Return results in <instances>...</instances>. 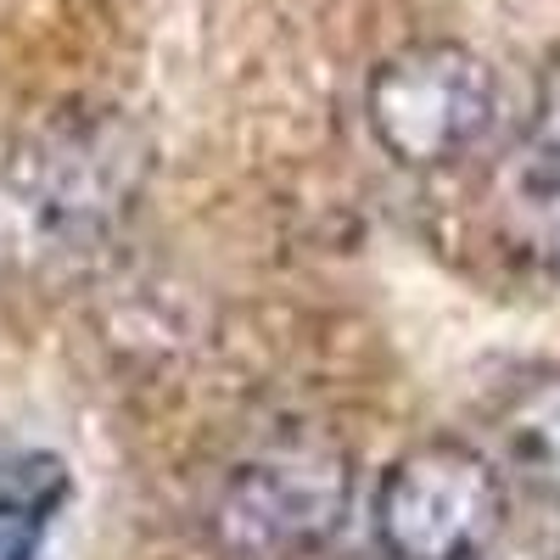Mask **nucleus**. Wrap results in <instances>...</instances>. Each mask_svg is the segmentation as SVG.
<instances>
[{"label":"nucleus","instance_id":"obj_1","mask_svg":"<svg viewBox=\"0 0 560 560\" xmlns=\"http://www.w3.org/2000/svg\"><path fill=\"white\" fill-rule=\"evenodd\" d=\"M348 504L353 459L337 443H275L224 477L213 538L230 560H298L342 533Z\"/></svg>","mask_w":560,"mask_h":560},{"label":"nucleus","instance_id":"obj_2","mask_svg":"<svg viewBox=\"0 0 560 560\" xmlns=\"http://www.w3.org/2000/svg\"><path fill=\"white\" fill-rule=\"evenodd\" d=\"M499 113L493 68L454 39L393 51L364 90V118L382 152L404 168H448L488 135Z\"/></svg>","mask_w":560,"mask_h":560},{"label":"nucleus","instance_id":"obj_3","mask_svg":"<svg viewBox=\"0 0 560 560\" xmlns=\"http://www.w3.org/2000/svg\"><path fill=\"white\" fill-rule=\"evenodd\" d=\"M12 152L39 236L68 247L107 236L147 174V140L118 113H68Z\"/></svg>","mask_w":560,"mask_h":560},{"label":"nucleus","instance_id":"obj_4","mask_svg":"<svg viewBox=\"0 0 560 560\" xmlns=\"http://www.w3.org/2000/svg\"><path fill=\"white\" fill-rule=\"evenodd\" d=\"M504 522L493 459L465 443H420L376 493V533L393 560H471Z\"/></svg>","mask_w":560,"mask_h":560},{"label":"nucleus","instance_id":"obj_5","mask_svg":"<svg viewBox=\"0 0 560 560\" xmlns=\"http://www.w3.org/2000/svg\"><path fill=\"white\" fill-rule=\"evenodd\" d=\"M68 499V471L51 454H28L0 465V560H39V544L51 533Z\"/></svg>","mask_w":560,"mask_h":560},{"label":"nucleus","instance_id":"obj_6","mask_svg":"<svg viewBox=\"0 0 560 560\" xmlns=\"http://www.w3.org/2000/svg\"><path fill=\"white\" fill-rule=\"evenodd\" d=\"M510 465L549 499H560V376L527 382L499 415Z\"/></svg>","mask_w":560,"mask_h":560},{"label":"nucleus","instance_id":"obj_7","mask_svg":"<svg viewBox=\"0 0 560 560\" xmlns=\"http://www.w3.org/2000/svg\"><path fill=\"white\" fill-rule=\"evenodd\" d=\"M522 179L533 197L560 202V51L538 79V102H533L527 147H522Z\"/></svg>","mask_w":560,"mask_h":560},{"label":"nucleus","instance_id":"obj_8","mask_svg":"<svg viewBox=\"0 0 560 560\" xmlns=\"http://www.w3.org/2000/svg\"><path fill=\"white\" fill-rule=\"evenodd\" d=\"M23 236H39V224L23 197V179H18V152L0 147V253H12Z\"/></svg>","mask_w":560,"mask_h":560}]
</instances>
